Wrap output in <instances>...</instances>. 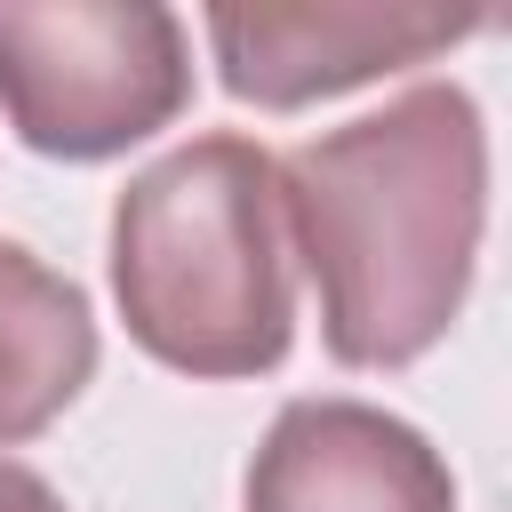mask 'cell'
<instances>
[{
  "mask_svg": "<svg viewBox=\"0 0 512 512\" xmlns=\"http://www.w3.org/2000/svg\"><path fill=\"white\" fill-rule=\"evenodd\" d=\"M464 32H480L472 8H208L224 88L264 112L344 96L376 72L456 48Z\"/></svg>",
  "mask_w": 512,
  "mask_h": 512,
  "instance_id": "cell-4",
  "label": "cell"
},
{
  "mask_svg": "<svg viewBox=\"0 0 512 512\" xmlns=\"http://www.w3.org/2000/svg\"><path fill=\"white\" fill-rule=\"evenodd\" d=\"M0 512H64V496H56L40 472H24V464L0 456Z\"/></svg>",
  "mask_w": 512,
  "mask_h": 512,
  "instance_id": "cell-7",
  "label": "cell"
},
{
  "mask_svg": "<svg viewBox=\"0 0 512 512\" xmlns=\"http://www.w3.org/2000/svg\"><path fill=\"white\" fill-rule=\"evenodd\" d=\"M96 376L88 296L32 248L0 240V448L48 432Z\"/></svg>",
  "mask_w": 512,
  "mask_h": 512,
  "instance_id": "cell-6",
  "label": "cell"
},
{
  "mask_svg": "<svg viewBox=\"0 0 512 512\" xmlns=\"http://www.w3.org/2000/svg\"><path fill=\"white\" fill-rule=\"evenodd\" d=\"M192 96L184 24L152 0L0 8V112L48 160H112Z\"/></svg>",
  "mask_w": 512,
  "mask_h": 512,
  "instance_id": "cell-3",
  "label": "cell"
},
{
  "mask_svg": "<svg viewBox=\"0 0 512 512\" xmlns=\"http://www.w3.org/2000/svg\"><path fill=\"white\" fill-rule=\"evenodd\" d=\"M112 296L128 336L184 376H264L296 336V240L280 160L192 136L112 208Z\"/></svg>",
  "mask_w": 512,
  "mask_h": 512,
  "instance_id": "cell-2",
  "label": "cell"
},
{
  "mask_svg": "<svg viewBox=\"0 0 512 512\" xmlns=\"http://www.w3.org/2000/svg\"><path fill=\"white\" fill-rule=\"evenodd\" d=\"M280 192L320 288V344L344 368H408L456 328L488 224V128L464 88L424 80L296 144Z\"/></svg>",
  "mask_w": 512,
  "mask_h": 512,
  "instance_id": "cell-1",
  "label": "cell"
},
{
  "mask_svg": "<svg viewBox=\"0 0 512 512\" xmlns=\"http://www.w3.org/2000/svg\"><path fill=\"white\" fill-rule=\"evenodd\" d=\"M248 512H456V480L368 400H288L248 464Z\"/></svg>",
  "mask_w": 512,
  "mask_h": 512,
  "instance_id": "cell-5",
  "label": "cell"
}]
</instances>
